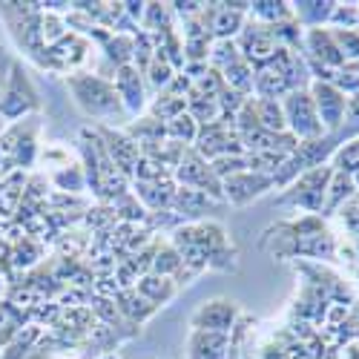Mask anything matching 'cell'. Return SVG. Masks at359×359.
I'll return each mask as SVG.
<instances>
[{
	"instance_id": "d6a6232c",
	"label": "cell",
	"mask_w": 359,
	"mask_h": 359,
	"mask_svg": "<svg viewBox=\"0 0 359 359\" xmlns=\"http://www.w3.org/2000/svg\"><path fill=\"white\" fill-rule=\"evenodd\" d=\"M187 112V98H178V95H170V93H158L149 104V115L158 118V121H172V118L184 115Z\"/></svg>"
},
{
	"instance_id": "ac0fdd59",
	"label": "cell",
	"mask_w": 359,
	"mask_h": 359,
	"mask_svg": "<svg viewBox=\"0 0 359 359\" xmlns=\"http://www.w3.org/2000/svg\"><path fill=\"white\" fill-rule=\"evenodd\" d=\"M112 302H115V308H118V311H121V316H124L130 325H135V327H138V325H144L147 319H153V316H156V311H158V308L149 305L135 287H130V290H118Z\"/></svg>"
},
{
	"instance_id": "e0dca14e",
	"label": "cell",
	"mask_w": 359,
	"mask_h": 359,
	"mask_svg": "<svg viewBox=\"0 0 359 359\" xmlns=\"http://www.w3.org/2000/svg\"><path fill=\"white\" fill-rule=\"evenodd\" d=\"M187 348H190V359H230V337L224 334L193 331Z\"/></svg>"
},
{
	"instance_id": "7a4b0ae2",
	"label": "cell",
	"mask_w": 359,
	"mask_h": 359,
	"mask_svg": "<svg viewBox=\"0 0 359 359\" xmlns=\"http://www.w3.org/2000/svg\"><path fill=\"white\" fill-rule=\"evenodd\" d=\"M0 20L6 23L15 46L35 61L41 69L52 72L49 49L41 41V6L38 4H0Z\"/></svg>"
},
{
	"instance_id": "e575fe53",
	"label": "cell",
	"mask_w": 359,
	"mask_h": 359,
	"mask_svg": "<svg viewBox=\"0 0 359 359\" xmlns=\"http://www.w3.org/2000/svg\"><path fill=\"white\" fill-rule=\"evenodd\" d=\"M164 130H167V141L184 144V147H193V144H196V135H198V124L193 121L187 112L178 115V118H172V121H167Z\"/></svg>"
},
{
	"instance_id": "6da1fadb",
	"label": "cell",
	"mask_w": 359,
	"mask_h": 359,
	"mask_svg": "<svg viewBox=\"0 0 359 359\" xmlns=\"http://www.w3.org/2000/svg\"><path fill=\"white\" fill-rule=\"evenodd\" d=\"M67 89L72 93L78 109L83 115H89V118H95L101 127H115L118 121L130 118L124 104H121V98H118V93H115L112 81H107V78H101L95 72H83L81 69V72L67 75Z\"/></svg>"
},
{
	"instance_id": "8992f818",
	"label": "cell",
	"mask_w": 359,
	"mask_h": 359,
	"mask_svg": "<svg viewBox=\"0 0 359 359\" xmlns=\"http://www.w3.org/2000/svg\"><path fill=\"white\" fill-rule=\"evenodd\" d=\"M282 112H285L287 133L296 141H316L325 135L322 121L316 115V104H313L308 89H290V93L282 98Z\"/></svg>"
},
{
	"instance_id": "2e32d148",
	"label": "cell",
	"mask_w": 359,
	"mask_h": 359,
	"mask_svg": "<svg viewBox=\"0 0 359 359\" xmlns=\"http://www.w3.org/2000/svg\"><path fill=\"white\" fill-rule=\"evenodd\" d=\"M133 196L147 207V213H156V210H167L178 184L175 178H161V182H133Z\"/></svg>"
},
{
	"instance_id": "8d00e7d4",
	"label": "cell",
	"mask_w": 359,
	"mask_h": 359,
	"mask_svg": "<svg viewBox=\"0 0 359 359\" xmlns=\"http://www.w3.org/2000/svg\"><path fill=\"white\" fill-rule=\"evenodd\" d=\"M141 75H144V81H147V89H153V93L158 95V93H164V89L170 86L175 69H172L167 61H161V57H153V64H149Z\"/></svg>"
},
{
	"instance_id": "83f0119b",
	"label": "cell",
	"mask_w": 359,
	"mask_h": 359,
	"mask_svg": "<svg viewBox=\"0 0 359 359\" xmlns=\"http://www.w3.org/2000/svg\"><path fill=\"white\" fill-rule=\"evenodd\" d=\"M182 267H184V262H182V256H178V250L170 242H156V253H153V267H149V273L172 279Z\"/></svg>"
},
{
	"instance_id": "30bf717a",
	"label": "cell",
	"mask_w": 359,
	"mask_h": 359,
	"mask_svg": "<svg viewBox=\"0 0 359 359\" xmlns=\"http://www.w3.org/2000/svg\"><path fill=\"white\" fill-rule=\"evenodd\" d=\"M238 316L242 313H238V305L233 302V299H210V302L196 308V313L190 316V327L193 331H204V334L230 337Z\"/></svg>"
},
{
	"instance_id": "52a82bcc",
	"label": "cell",
	"mask_w": 359,
	"mask_h": 359,
	"mask_svg": "<svg viewBox=\"0 0 359 359\" xmlns=\"http://www.w3.org/2000/svg\"><path fill=\"white\" fill-rule=\"evenodd\" d=\"M172 178H175L178 187H190V190H198L204 196H210L213 201H224L222 182L216 178V172L210 170V161H204L193 147H187V153H184L182 164L175 167Z\"/></svg>"
},
{
	"instance_id": "b9f144b4",
	"label": "cell",
	"mask_w": 359,
	"mask_h": 359,
	"mask_svg": "<svg viewBox=\"0 0 359 359\" xmlns=\"http://www.w3.org/2000/svg\"><path fill=\"white\" fill-rule=\"evenodd\" d=\"M345 138L348 135H353V138H359V93H353L351 98H348V109H345V124H342V130H339Z\"/></svg>"
},
{
	"instance_id": "3957f363",
	"label": "cell",
	"mask_w": 359,
	"mask_h": 359,
	"mask_svg": "<svg viewBox=\"0 0 359 359\" xmlns=\"http://www.w3.org/2000/svg\"><path fill=\"white\" fill-rule=\"evenodd\" d=\"M38 133L41 115H29L23 121L6 124V130L0 133V178L23 172L38 161Z\"/></svg>"
},
{
	"instance_id": "816d5d0a",
	"label": "cell",
	"mask_w": 359,
	"mask_h": 359,
	"mask_svg": "<svg viewBox=\"0 0 359 359\" xmlns=\"http://www.w3.org/2000/svg\"><path fill=\"white\" fill-rule=\"evenodd\" d=\"M356 256H359V238H356Z\"/></svg>"
},
{
	"instance_id": "1f68e13d",
	"label": "cell",
	"mask_w": 359,
	"mask_h": 359,
	"mask_svg": "<svg viewBox=\"0 0 359 359\" xmlns=\"http://www.w3.org/2000/svg\"><path fill=\"white\" fill-rule=\"evenodd\" d=\"M256 115H259V127H262V130L287 133L285 112H282V101H264V98H256Z\"/></svg>"
},
{
	"instance_id": "f1b7e54d",
	"label": "cell",
	"mask_w": 359,
	"mask_h": 359,
	"mask_svg": "<svg viewBox=\"0 0 359 359\" xmlns=\"http://www.w3.org/2000/svg\"><path fill=\"white\" fill-rule=\"evenodd\" d=\"M222 78H224V86L236 89L238 95L253 98V67L245 61V57H238L236 64H230V67L222 72Z\"/></svg>"
},
{
	"instance_id": "d590c367",
	"label": "cell",
	"mask_w": 359,
	"mask_h": 359,
	"mask_svg": "<svg viewBox=\"0 0 359 359\" xmlns=\"http://www.w3.org/2000/svg\"><path fill=\"white\" fill-rule=\"evenodd\" d=\"M331 167L337 172H345V175H356L359 172V138H351L348 144H342L337 153L331 156Z\"/></svg>"
},
{
	"instance_id": "4fadbf2b",
	"label": "cell",
	"mask_w": 359,
	"mask_h": 359,
	"mask_svg": "<svg viewBox=\"0 0 359 359\" xmlns=\"http://www.w3.org/2000/svg\"><path fill=\"white\" fill-rule=\"evenodd\" d=\"M112 86H115V93H118V98H121V104H124L130 118H138L147 109V81L133 64L115 69Z\"/></svg>"
},
{
	"instance_id": "bcb514c9",
	"label": "cell",
	"mask_w": 359,
	"mask_h": 359,
	"mask_svg": "<svg viewBox=\"0 0 359 359\" xmlns=\"http://www.w3.org/2000/svg\"><path fill=\"white\" fill-rule=\"evenodd\" d=\"M12 61H15L12 55L0 52V93H4V86H6V81H9V72H12Z\"/></svg>"
},
{
	"instance_id": "ffe728a7",
	"label": "cell",
	"mask_w": 359,
	"mask_h": 359,
	"mask_svg": "<svg viewBox=\"0 0 359 359\" xmlns=\"http://www.w3.org/2000/svg\"><path fill=\"white\" fill-rule=\"evenodd\" d=\"M43 259V248L35 236H23L20 242L9 245V262H12V271L20 276V273H29L35 271Z\"/></svg>"
},
{
	"instance_id": "603a6c76",
	"label": "cell",
	"mask_w": 359,
	"mask_h": 359,
	"mask_svg": "<svg viewBox=\"0 0 359 359\" xmlns=\"http://www.w3.org/2000/svg\"><path fill=\"white\" fill-rule=\"evenodd\" d=\"M334 6L337 4H331V0H299V4H290V12L299 20V26L319 29L322 23L331 20Z\"/></svg>"
},
{
	"instance_id": "4316f807",
	"label": "cell",
	"mask_w": 359,
	"mask_h": 359,
	"mask_svg": "<svg viewBox=\"0 0 359 359\" xmlns=\"http://www.w3.org/2000/svg\"><path fill=\"white\" fill-rule=\"evenodd\" d=\"M248 18L262 26H273V23L293 18V12H290V4H285V0H253Z\"/></svg>"
},
{
	"instance_id": "681fc988",
	"label": "cell",
	"mask_w": 359,
	"mask_h": 359,
	"mask_svg": "<svg viewBox=\"0 0 359 359\" xmlns=\"http://www.w3.org/2000/svg\"><path fill=\"white\" fill-rule=\"evenodd\" d=\"M353 319H356V322H359V302H356V313H353Z\"/></svg>"
},
{
	"instance_id": "7402d4cb",
	"label": "cell",
	"mask_w": 359,
	"mask_h": 359,
	"mask_svg": "<svg viewBox=\"0 0 359 359\" xmlns=\"http://www.w3.org/2000/svg\"><path fill=\"white\" fill-rule=\"evenodd\" d=\"M124 133L138 144V149H141V147H149V144L167 141L164 121H158V118H153V115H138V118H133Z\"/></svg>"
},
{
	"instance_id": "9a60e30c",
	"label": "cell",
	"mask_w": 359,
	"mask_h": 359,
	"mask_svg": "<svg viewBox=\"0 0 359 359\" xmlns=\"http://www.w3.org/2000/svg\"><path fill=\"white\" fill-rule=\"evenodd\" d=\"M219 201H213L210 196H204L198 190H190V187H178L172 201H170V210L182 216L184 224H196V222H204L207 213L213 210Z\"/></svg>"
},
{
	"instance_id": "d6986e66",
	"label": "cell",
	"mask_w": 359,
	"mask_h": 359,
	"mask_svg": "<svg viewBox=\"0 0 359 359\" xmlns=\"http://www.w3.org/2000/svg\"><path fill=\"white\" fill-rule=\"evenodd\" d=\"M135 290H138L153 308H164V305H170L172 299H175L178 285H175L172 279H167V276L147 273V276H141V279L135 282Z\"/></svg>"
},
{
	"instance_id": "c3c4849f",
	"label": "cell",
	"mask_w": 359,
	"mask_h": 359,
	"mask_svg": "<svg viewBox=\"0 0 359 359\" xmlns=\"http://www.w3.org/2000/svg\"><path fill=\"white\" fill-rule=\"evenodd\" d=\"M101 359H118V356H115V353H104Z\"/></svg>"
},
{
	"instance_id": "7dc6e473",
	"label": "cell",
	"mask_w": 359,
	"mask_h": 359,
	"mask_svg": "<svg viewBox=\"0 0 359 359\" xmlns=\"http://www.w3.org/2000/svg\"><path fill=\"white\" fill-rule=\"evenodd\" d=\"M6 293H9V279H6V273L0 271V302L6 299Z\"/></svg>"
},
{
	"instance_id": "277c9868",
	"label": "cell",
	"mask_w": 359,
	"mask_h": 359,
	"mask_svg": "<svg viewBox=\"0 0 359 359\" xmlns=\"http://www.w3.org/2000/svg\"><path fill=\"white\" fill-rule=\"evenodd\" d=\"M29 115H41V93L32 83V78H29V72L23 69V64L15 57L9 81L4 86V93H0V121L15 124Z\"/></svg>"
},
{
	"instance_id": "44dd1931",
	"label": "cell",
	"mask_w": 359,
	"mask_h": 359,
	"mask_svg": "<svg viewBox=\"0 0 359 359\" xmlns=\"http://www.w3.org/2000/svg\"><path fill=\"white\" fill-rule=\"evenodd\" d=\"M193 236H196V245L204 250L207 259L216 256V253L224 250V248H230V238H227L224 224H219V222H213V219L196 222V224H193Z\"/></svg>"
},
{
	"instance_id": "f5cc1de1",
	"label": "cell",
	"mask_w": 359,
	"mask_h": 359,
	"mask_svg": "<svg viewBox=\"0 0 359 359\" xmlns=\"http://www.w3.org/2000/svg\"><path fill=\"white\" fill-rule=\"evenodd\" d=\"M0 52H4V49H0Z\"/></svg>"
},
{
	"instance_id": "484cf974",
	"label": "cell",
	"mask_w": 359,
	"mask_h": 359,
	"mask_svg": "<svg viewBox=\"0 0 359 359\" xmlns=\"http://www.w3.org/2000/svg\"><path fill=\"white\" fill-rule=\"evenodd\" d=\"M49 182L55 184L57 193H69V196H81L86 187V175L81 164H64V167H55L49 172Z\"/></svg>"
},
{
	"instance_id": "8fae6325",
	"label": "cell",
	"mask_w": 359,
	"mask_h": 359,
	"mask_svg": "<svg viewBox=\"0 0 359 359\" xmlns=\"http://www.w3.org/2000/svg\"><path fill=\"white\" fill-rule=\"evenodd\" d=\"M267 190H273V175H262V172H250V170L230 175L222 182L224 201L233 207H245V204L262 198Z\"/></svg>"
},
{
	"instance_id": "5b68a950",
	"label": "cell",
	"mask_w": 359,
	"mask_h": 359,
	"mask_svg": "<svg viewBox=\"0 0 359 359\" xmlns=\"http://www.w3.org/2000/svg\"><path fill=\"white\" fill-rule=\"evenodd\" d=\"M331 175H334L331 164L308 170V172L299 175L293 184H287V190L282 193L279 201L296 207V210H305L308 216H319V213H325V190H327Z\"/></svg>"
},
{
	"instance_id": "cb8c5ba5",
	"label": "cell",
	"mask_w": 359,
	"mask_h": 359,
	"mask_svg": "<svg viewBox=\"0 0 359 359\" xmlns=\"http://www.w3.org/2000/svg\"><path fill=\"white\" fill-rule=\"evenodd\" d=\"M26 325H32L29 322V311H20L9 299H4V302H0V351H4Z\"/></svg>"
},
{
	"instance_id": "7c38bea8",
	"label": "cell",
	"mask_w": 359,
	"mask_h": 359,
	"mask_svg": "<svg viewBox=\"0 0 359 359\" xmlns=\"http://www.w3.org/2000/svg\"><path fill=\"white\" fill-rule=\"evenodd\" d=\"M302 55H305V61H311V64H316V67H322V69H331V72H337V69H342L348 61H345V55L339 52V46H337V41H334V35L327 32V29H308L305 32V41H302Z\"/></svg>"
},
{
	"instance_id": "74e56055",
	"label": "cell",
	"mask_w": 359,
	"mask_h": 359,
	"mask_svg": "<svg viewBox=\"0 0 359 359\" xmlns=\"http://www.w3.org/2000/svg\"><path fill=\"white\" fill-rule=\"evenodd\" d=\"M238 57H242V52H238L236 41H213L210 43V57H207V64H210L213 69L224 72L230 64H236Z\"/></svg>"
},
{
	"instance_id": "f6af8a7d",
	"label": "cell",
	"mask_w": 359,
	"mask_h": 359,
	"mask_svg": "<svg viewBox=\"0 0 359 359\" xmlns=\"http://www.w3.org/2000/svg\"><path fill=\"white\" fill-rule=\"evenodd\" d=\"M121 6H124V15H127L133 23H141L147 4H141V0H127V4H121Z\"/></svg>"
},
{
	"instance_id": "5bb4252c",
	"label": "cell",
	"mask_w": 359,
	"mask_h": 359,
	"mask_svg": "<svg viewBox=\"0 0 359 359\" xmlns=\"http://www.w3.org/2000/svg\"><path fill=\"white\" fill-rule=\"evenodd\" d=\"M98 130V135H101V141H104V147H107V153H109V158H112V164L121 170L127 178L133 175V167H135V161L141 158V153H138V144L124 133V130H115V127H95Z\"/></svg>"
},
{
	"instance_id": "ab89813d",
	"label": "cell",
	"mask_w": 359,
	"mask_h": 359,
	"mask_svg": "<svg viewBox=\"0 0 359 359\" xmlns=\"http://www.w3.org/2000/svg\"><path fill=\"white\" fill-rule=\"evenodd\" d=\"M210 170L216 172L219 182H224V178H230V175L245 172L248 170V161H245V156H222V158L210 161Z\"/></svg>"
},
{
	"instance_id": "7bdbcfd3",
	"label": "cell",
	"mask_w": 359,
	"mask_h": 359,
	"mask_svg": "<svg viewBox=\"0 0 359 359\" xmlns=\"http://www.w3.org/2000/svg\"><path fill=\"white\" fill-rule=\"evenodd\" d=\"M337 213H339V219H342L345 230H348L351 236H356V238H359V207L353 204V198H351L348 204H342Z\"/></svg>"
},
{
	"instance_id": "4dcf8cb0",
	"label": "cell",
	"mask_w": 359,
	"mask_h": 359,
	"mask_svg": "<svg viewBox=\"0 0 359 359\" xmlns=\"http://www.w3.org/2000/svg\"><path fill=\"white\" fill-rule=\"evenodd\" d=\"M112 210H115V219L121 222V224H144L147 222V207L133 196V190L121 198H115L112 201Z\"/></svg>"
},
{
	"instance_id": "ba28073f",
	"label": "cell",
	"mask_w": 359,
	"mask_h": 359,
	"mask_svg": "<svg viewBox=\"0 0 359 359\" xmlns=\"http://www.w3.org/2000/svg\"><path fill=\"white\" fill-rule=\"evenodd\" d=\"M193 149H196V153L204 161H216L222 156H245L242 135H238L236 127L227 124V121H216V124L198 127V135H196Z\"/></svg>"
},
{
	"instance_id": "60d3db41",
	"label": "cell",
	"mask_w": 359,
	"mask_h": 359,
	"mask_svg": "<svg viewBox=\"0 0 359 359\" xmlns=\"http://www.w3.org/2000/svg\"><path fill=\"white\" fill-rule=\"evenodd\" d=\"M327 23L337 26V29H353L359 23V6H353V4H337Z\"/></svg>"
},
{
	"instance_id": "836d02e7",
	"label": "cell",
	"mask_w": 359,
	"mask_h": 359,
	"mask_svg": "<svg viewBox=\"0 0 359 359\" xmlns=\"http://www.w3.org/2000/svg\"><path fill=\"white\" fill-rule=\"evenodd\" d=\"M69 35V26H67V15H57V12H46L41 9V41L43 46H55L61 38Z\"/></svg>"
},
{
	"instance_id": "9c48e42d",
	"label": "cell",
	"mask_w": 359,
	"mask_h": 359,
	"mask_svg": "<svg viewBox=\"0 0 359 359\" xmlns=\"http://www.w3.org/2000/svg\"><path fill=\"white\" fill-rule=\"evenodd\" d=\"M308 93H311V98H313V104H316V115H319V121H322L325 135L339 133L342 124H345L348 95L339 93V89H337L334 83H327V81H311Z\"/></svg>"
},
{
	"instance_id": "ee69618b",
	"label": "cell",
	"mask_w": 359,
	"mask_h": 359,
	"mask_svg": "<svg viewBox=\"0 0 359 359\" xmlns=\"http://www.w3.org/2000/svg\"><path fill=\"white\" fill-rule=\"evenodd\" d=\"M190 89H193V81H190L184 72H175V75H172V81H170V86L164 89V93L178 95V98H187V95H190Z\"/></svg>"
},
{
	"instance_id": "d4e9b609",
	"label": "cell",
	"mask_w": 359,
	"mask_h": 359,
	"mask_svg": "<svg viewBox=\"0 0 359 359\" xmlns=\"http://www.w3.org/2000/svg\"><path fill=\"white\" fill-rule=\"evenodd\" d=\"M356 196V184H353V178L345 175V172H337L331 175V182H327V190H325V213H334L339 210L342 204H348L351 198Z\"/></svg>"
},
{
	"instance_id": "f35d334b",
	"label": "cell",
	"mask_w": 359,
	"mask_h": 359,
	"mask_svg": "<svg viewBox=\"0 0 359 359\" xmlns=\"http://www.w3.org/2000/svg\"><path fill=\"white\" fill-rule=\"evenodd\" d=\"M331 35H334L339 52L345 55V61L356 64L359 61V32H356V29H334Z\"/></svg>"
},
{
	"instance_id": "f907efd6",
	"label": "cell",
	"mask_w": 359,
	"mask_h": 359,
	"mask_svg": "<svg viewBox=\"0 0 359 359\" xmlns=\"http://www.w3.org/2000/svg\"><path fill=\"white\" fill-rule=\"evenodd\" d=\"M353 184H356V187H359V172H356V175H353Z\"/></svg>"
},
{
	"instance_id": "f546056e",
	"label": "cell",
	"mask_w": 359,
	"mask_h": 359,
	"mask_svg": "<svg viewBox=\"0 0 359 359\" xmlns=\"http://www.w3.org/2000/svg\"><path fill=\"white\" fill-rule=\"evenodd\" d=\"M41 334H43V327H38V325H26L23 331L0 351V359H29L32 356V348H35V342L41 339Z\"/></svg>"
}]
</instances>
